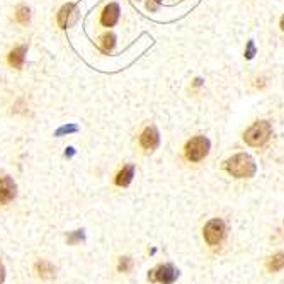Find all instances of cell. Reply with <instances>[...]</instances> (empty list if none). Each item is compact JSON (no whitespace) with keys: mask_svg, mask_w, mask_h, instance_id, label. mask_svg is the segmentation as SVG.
I'll return each mask as SVG.
<instances>
[{"mask_svg":"<svg viewBox=\"0 0 284 284\" xmlns=\"http://www.w3.org/2000/svg\"><path fill=\"white\" fill-rule=\"evenodd\" d=\"M223 169L235 179H252L257 172L256 160L249 153H237L225 160Z\"/></svg>","mask_w":284,"mask_h":284,"instance_id":"cell-1","label":"cell"},{"mask_svg":"<svg viewBox=\"0 0 284 284\" xmlns=\"http://www.w3.org/2000/svg\"><path fill=\"white\" fill-rule=\"evenodd\" d=\"M272 136V124L269 121H256L243 133V142L252 148H264Z\"/></svg>","mask_w":284,"mask_h":284,"instance_id":"cell-2","label":"cell"},{"mask_svg":"<svg viewBox=\"0 0 284 284\" xmlns=\"http://www.w3.org/2000/svg\"><path fill=\"white\" fill-rule=\"evenodd\" d=\"M209 148H211L209 140L204 135H196L187 140L186 146H184V157L193 164H198V162L204 160L208 157Z\"/></svg>","mask_w":284,"mask_h":284,"instance_id":"cell-3","label":"cell"},{"mask_svg":"<svg viewBox=\"0 0 284 284\" xmlns=\"http://www.w3.org/2000/svg\"><path fill=\"white\" fill-rule=\"evenodd\" d=\"M225 233H227V227H225V221L220 218H213L206 223L204 230H202V235H204V240L208 242V245L215 247L220 245L225 238Z\"/></svg>","mask_w":284,"mask_h":284,"instance_id":"cell-4","label":"cell"},{"mask_svg":"<svg viewBox=\"0 0 284 284\" xmlns=\"http://www.w3.org/2000/svg\"><path fill=\"white\" fill-rule=\"evenodd\" d=\"M179 278V269H175L172 264H162L158 265L157 269L150 271L148 279L153 283H160V284H172L177 281Z\"/></svg>","mask_w":284,"mask_h":284,"instance_id":"cell-5","label":"cell"},{"mask_svg":"<svg viewBox=\"0 0 284 284\" xmlns=\"http://www.w3.org/2000/svg\"><path fill=\"white\" fill-rule=\"evenodd\" d=\"M138 143L145 152L152 153L158 148V145H160V133H158V130L153 124H148V126H145L143 131L140 133Z\"/></svg>","mask_w":284,"mask_h":284,"instance_id":"cell-6","label":"cell"},{"mask_svg":"<svg viewBox=\"0 0 284 284\" xmlns=\"http://www.w3.org/2000/svg\"><path fill=\"white\" fill-rule=\"evenodd\" d=\"M119 17H121L119 5L116 2H111L108 5H104V9L99 14V24L104 26V28H113V26H116L119 22Z\"/></svg>","mask_w":284,"mask_h":284,"instance_id":"cell-7","label":"cell"},{"mask_svg":"<svg viewBox=\"0 0 284 284\" xmlns=\"http://www.w3.org/2000/svg\"><path fill=\"white\" fill-rule=\"evenodd\" d=\"M26 55H28V44H17L7 53V63L10 68L22 70L26 63Z\"/></svg>","mask_w":284,"mask_h":284,"instance_id":"cell-8","label":"cell"},{"mask_svg":"<svg viewBox=\"0 0 284 284\" xmlns=\"http://www.w3.org/2000/svg\"><path fill=\"white\" fill-rule=\"evenodd\" d=\"M16 193H17L16 182H14L9 175L0 177V204L10 202L14 198H16Z\"/></svg>","mask_w":284,"mask_h":284,"instance_id":"cell-9","label":"cell"},{"mask_svg":"<svg viewBox=\"0 0 284 284\" xmlns=\"http://www.w3.org/2000/svg\"><path fill=\"white\" fill-rule=\"evenodd\" d=\"M75 14H77L75 5H73V3H65V5L61 7V9L58 10V14H57L58 28L65 31V29L72 24V17H75Z\"/></svg>","mask_w":284,"mask_h":284,"instance_id":"cell-10","label":"cell"},{"mask_svg":"<svg viewBox=\"0 0 284 284\" xmlns=\"http://www.w3.org/2000/svg\"><path fill=\"white\" fill-rule=\"evenodd\" d=\"M133 177H135V165L128 164V165H124V167L116 174L114 184H116V186H119V187H128L131 184Z\"/></svg>","mask_w":284,"mask_h":284,"instance_id":"cell-11","label":"cell"},{"mask_svg":"<svg viewBox=\"0 0 284 284\" xmlns=\"http://www.w3.org/2000/svg\"><path fill=\"white\" fill-rule=\"evenodd\" d=\"M97 48L101 50V53L109 55L111 51L116 48V34H114L113 31H108V32H104V34H101L97 39Z\"/></svg>","mask_w":284,"mask_h":284,"instance_id":"cell-12","label":"cell"},{"mask_svg":"<svg viewBox=\"0 0 284 284\" xmlns=\"http://www.w3.org/2000/svg\"><path fill=\"white\" fill-rule=\"evenodd\" d=\"M14 19H16L17 24L28 26L31 22V9L26 3H19L16 7V10H14Z\"/></svg>","mask_w":284,"mask_h":284,"instance_id":"cell-13","label":"cell"},{"mask_svg":"<svg viewBox=\"0 0 284 284\" xmlns=\"http://www.w3.org/2000/svg\"><path fill=\"white\" fill-rule=\"evenodd\" d=\"M36 272H38L39 278L51 279V278H55V274H57V269H55L50 262H46V260H41V262L36 264Z\"/></svg>","mask_w":284,"mask_h":284,"instance_id":"cell-14","label":"cell"},{"mask_svg":"<svg viewBox=\"0 0 284 284\" xmlns=\"http://www.w3.org/2000/svg\"><path fill=\"white\" fill-rule=\"evenodd\" d=\"M283 267H284V254L283 252L274 254V256L267 260V269L271 272H278V271H281Z\"/></svg>","mask_w":284,"mask_h":284,"instance_id":"cell-15","label":"cell"},{"mask_svg":"<svg viewBox=\"0 0 284 284\" xmlns=\"http://www.w3.org/2000/svg\"><path fill=\"white\" fill-rule=\"evenodd\" d=\"M256 53H257V48H256V43L250 39L249 43H247V46H245V51H243V57H245V60H252L254 57H256Z\"/></svg>","mask_w":284,"mask_h":284,"instance_id":"cell-16","label":"cell"},{"mask_svg":"<svg viewBox=\"0 0 284 284\" xmlns=\"http://www.w3.org/2000/svg\"><path fill=\"white\" fill-rule=\"evenodd\" d=\"M131 265H133V262H131L130 257H121L117 269H119L121 272H130V271H131Z\"/></svg>","mask_w":284,"mask_h":284,"instance_id":"cell-17","label":"cell"},{"mask_svg":"<svg viewBox=\"0 0 284 284\" xmlns=\"http://www.w3.org/2000/svg\"><path fill=\"white\" fill-rule=\"evenodd\" d=\"M80 240H84V231L82 230H77V231H73L72 235H68V243H70V245H73V243H77Z\"/></svg>","mask_w":284,"mask_h":284,"instance_id":"cell-18","label":"cell"},{"mask_svg":"<svg viewBox=\"0 0 284 284\" xmlns=\"http://www.w3.org/2000/svg\"><path fill=\"white\" fill-rule=\"evenodd\" d=\"M160 2L162 0H148V2H146V9L155 12V10H158V7H160Z\"/></svg>","mask_w":284,"mask_h":284,"instance_id":"cell-19","label":"cell"},{"mask_svg":"<svg viewBox=\"0 0 284 284\" xmlns=\"http://www.w3.org/2000/svg\"><path fill=\"white\" fill-rule=\"evenodd\" d=\"M70 131H77V126H63V128H60L55 135L57 136H61L63 133H70Z\"/></svg>","mask_w":284,"mask_h":284,"instance_id":"cell-20","label":"cell"},{"mask_svg":"<svg viewBox=\"0 0 284 284\" xmlns=\"http://www.w3.org/2000/svg\"><path fill=\"white\" fill-rule=\"evenodd\" d=\"M202 84H204V80H202L201 77H198V79H194V82H193V87H194V88H198V87H201Z\"/></svg>","mask_w":284,"mask_h":284,"instance_id":"cell-21","label":"cell"},{"mask_svg":"<svg viewBox=\"0 0 284 284\" xmlns=\"http://www.w3.org/2000/svg\"><path fill=\"white\" fill-rule=\"evenodd\" d=\"M3 279H5V269H3V265L0 264V284L3 283Z\"/></svg>","mask_w":284,"mask_h":284,"instance_id":"cell-22","label":"cell"},{"mask_svg":"<svg viewBox=\"0 0 284 284\" xmlns=\"http://www.w3.org/2000/svg\"><path fill=\"white\" fill-rule=\"evenodd\" d=\"M279 28H281V31L284 32V14H283V17H281V21H279Z\"/></svg>","mask_w":284,"mask_h":284,"instance_id":"cell-23","label":"cell"}]
</instances>
